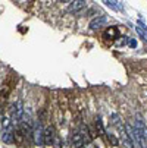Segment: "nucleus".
Returning a JSON list of instances; mask_svg holds the SVG:
<instances>
[{
  "label": "nucleus",
  "instance_id": "nucleus-1",
  "mask_svg": "<svg viewBox=\"0 0 147 148\" xmlns=\"http://www.w3.org/2000/svg\"><path fill=\"white\" fill-rule=\"evenodd\" d=\"M32 139L35 142V145H44V129L41 128V125H35L32 129Z\"/></svg>",
  "mask_w": 147,
  "mask_h": 148
},
{
  "label": "nucleus",
  "instance_id": "nucleus-14",
  "mask_svg": "<svg viewBox=\"0 0 147 148\" xmlns=\"http://www.w3.org/2000/svg\"><path fill=\"white\" fill-rule=\"evenodd\" d=\"M108 141L112 144V147H118V145H119V141H118V138H116L115 135H112V134H108Z\"/></svg>",
  "mask_w": 147,
  "mask_h": 148
},
{
  "label": "nucleus",
  "instance_id": "nucleus-11",
  "mask_svg": "<svg viewBox=\"0 0 147 148\" xmlns=\"http://www.w3.org/2000/svg\"><path fill=\"white\" fill-rule=\"evenodd\" d=\"M110 123H112L113 126H116V128H122L121 117H119V114H116V113H113V114L110 116Z\"/></svg>",
  "mask_w": 147,
  "mask_h": 148
},
{
  "label": "nucleus",
  "instance_id": "nucleus-19",
  "mask_svg": "<svg viewBox=\"0 0 147 148\" xmlns=\"http://www.w3.org/2000/svg\"><path fill=\"white\" fill-rule=\"evenodd\" d=\"M78 148H86V145H82V147H78Z\"/></svg>",
  "mask_w": 147,
  "mask_h": 148
},
{
  "label": "nucleus",
  "instance_id": "nucleus-15",
  "mask_svg": "<svg viewBox=\"0 0 147 148\" xmlns=\"http://www.w3.org/2000/svg\"><path fill=\"white\" fill-rule=\"evenodd\" d=\"M135 129H137V131L140 132V135L147 141V126H143V128H135Z\"/></svg>",
  "mask_w": 147,
  "mask_h": 148
},
{
  "label": "nucleus",
  "instance_id": "nucleus-7",
  "mask_svg": "<svg viewBox=\"0 0 147 148\" xmlns=\"http://www.w3.org/2000/svg\"><path fill=\"white\" fill-rule=\"evenodd\" d=\"M72 142H74L75 148H78V147H82V145H86V141H84V136H82L79 132H75V134H74V136H72Z\"/></svg>",
  "mask_w": 147,
  "mask_h": 148
},
{
  "label": "nucleus",
  "instance_id": "nucleus-18",
  "mask_svg": "<svg viewBox=\"0 0 147 148\" xmlns=\"http://www.w3.org/2000/svg\"><path fill=\"white\" fill-rule=\"evenodd\" d=\"M60 2H63V3H71L72 0H60Z\"/></svg>",
  "mask_w": 147,
  "mask_h": 148
},
{
  "label": "nucleus",
  "instance_id": "nucleus-10",
  "mask_svg": "<svg viewBox=\"0 0 147 148\" xmlns=\"http://www.w3.org/2000/svg\"><path fill=\"white\" fill-rule=\"evenodd\" d=\"M96 132H97V135H99V136H103V135H104L103 122H101V119H100V117H97V119H96Z\"/></svg>",
  "mask_w": 147,
  "mask_h": 148
},
{
  "label": "nucleus",
  "instance_id": "nucleus-6",
  "mask_svg": "<svg viewBox=\"0 0 147 148\" xmlns=\"http://www.w3.org/2000/svg\"><path fill=\"white\" fill-rule=\"evenodd\" d=\"M79 134L84 136V141H86V144H90L94 138V135L90 134V129H88V126L86 125H81V128H79Z\"/></svg>",
  "mask_w": 147,
  "mask_h": 148
},
{
  "label": "nucleus",
  "instance_id": "nucleus-17",
  "mask_svg": "<svg viewBox=\"0 0 147 148\" xmlns=\"http://www.w3.org/2000/svg\"><path fill=\"white\" fill-rule=\"evenodd\" d=\"M53 148H62V142H60L59 138H56V139L53 141Z\"/></svg>",
  "mask_w": 147,
  "mask_h": 148
},
{
  "label": "nucleus",
  "instance_id": "nucleus-8",
  "mask_svg": "<svg viewBox=\"0 0 147 148\" xmlns=\"http://www.w3.org/2000/svg\"><path fill=\"white\" fill-rule=\"evenodd\" d=\"M2 141H3L5 144H13V142H15L13 132H10V131H3V134H2Z\"/></svg>",
  "mask_w": 147,
  "mask_h": 148
},
{
  "label": "nucleus",
  "instance_id": "nucleus-16",
  "mask_svg": "<svg viewBox=\"0 0 147 148\" xmlns=\"http://www.w3.org/2000/svg\"><path fill=\"white\" fill-rule=\"evenodd\" d=\"M128 46L133 47V49L137 47V41H135V38H128Z\"/></svg>",
  "mask_w": 147,
  "mask_h": 148
},
{
  "label": "nucleus",
  "instance_id": "nucleus-12",
  "mask_svg": "<svg viewBox=\"0 0 147 148\" xmlns=\"http://www.w3.org/2000/svg\"><path fill=\"white\" fill-rule=\"evenodd\" d=\"M122 145H124V148H134L135 147V144H134V141L127 135V136H124V139H122Z\"/></svg>",
  "mask_w": 147,
  "mask_h": 148
},
{
  "label": "nucleus",
  "instance_id": "nucleus-9",
  "mask_svg": "<svg viewBox=\"0 0 147 148\" xmlns=\"http://www.w3.org/2000/svg\"><path fill=\"white\" fill-rule=\"evenodd\" d=\"M12 125H13L12 119H9V117H2V129H3V131H10V129H12Z\"/></svg>",
  "mask_w": 147,
  "mask_h": 148
},
{
  "label": "nucleus",
  "instance_id": "nucleus-2",
  "mask_svg": "<svg viewBox=\"0 0 147 148\" xmlns=\"http://www.w3.org/2000/svg\"><path fill=\"white\" fill-rule=\"evenodd\" d=\"M86 6H87V0H72V2L69 3V6H68V12L77 15L81 10H84Z\"/></svg>",
  "mask_w": 147,
  "mask_h": 148
},
{
  "label": "nucleus",
  "instance_id": "nucleus-5",
  "mask_svg": "<svg viewBox=\"0 0 147 148\" xmlns=\"http://www.w3.org/2000/svg\"><path fill=\"white\" fill-rule=\"evenodd\" d=\"M55 139H56L55 128H53V126H47V128L44 129V145H52Z\"/></svg>",
  "mask_w": 147,
  "mask_h": 148
},
{
  "label": "nucleus",
  "instance_id": "nucleus-13",
  "mask_svg": "<svg viewBox=\"0 0 147 148\" xmlns=\"http://www.w3.org/2000/svg\"><path fill=\"white\" fill-rule=\"evenodd\" d=\"M103 3L104 5H108L110 9H113V10H121V6H118V3L116 2H113V0H103Z\"/></svg>",
  "mask_w": 147,
  "mask_h": 148
},
{
  "label": "nucleus",
  "instance_id": "nucleus-3",
  "mask_svg": "<svg viewBox=\"0 0 147 148\" xmlns=\"http://www.w3.org/2000/svg\"><path fill=\"white\" fill-rule=\"evenodd\" d=\"M121 37V32L118 29V27H109L106 28V31L103 32V38L106 41H115Z\"/></svg>",
  "mask_w": 147,
  "mask_h": 148
},
{
  "label": "nucleus",
  "instance_id": "nucleus-4",
  "mask_svg": "<svg viewBox=\"0 0 147 148\" xmlns=\"http://www.w3.org/2000/svg\"><path fill=\"white\" fill-rule=\"evenodd\" d=\"M106 24H108V18L106 16H97V18H94L91 22H90V29L96 31L99 28H103Z\"/></svg>",
  "mask_w": 147,
  "mask_h": 148
},
{
  "label": "nucleus",
  "instance_id": "nucleus-20",
  "mask_svg": "<svg viewBox=\"0 0 147 148\" xmlns=\"http://www.w3.org/2000/svg\"><path fill=\"white\" fill-rule=\"evenodd\" d=\"M91 148H97V147H94V145H91Z\"/></svg>",
  "mask_w": 147,
  "mask_h": 148
}]
</instances>
